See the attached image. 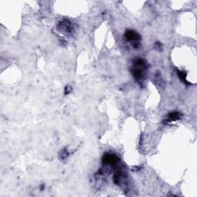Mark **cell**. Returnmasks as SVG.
Segmentation results:
<instances>
[{
    "instance_id": "6da1fadb",
    "label": "cell",
    "mask_w": 197,
    "mask_h": 197,
    "mask_svg": "<svg viewBox=\"0 0 197 197\" xmlns=\"http://www.w3.org/2000/svg\"><path fill=\"white\" fill-rule=\"evenodd\" d=\"M119 159L117 157V155H114V154H110V153H106L103 158V163L105 165L114 166L119 163Z\"/></svg>"
},
{
    "instance_id": "7a4b0ae2",
    "label": "cell",
    "mask_w": 197,
    "mask_h": 197,
    "mask_svg": "<svg viewBox=\"0 0 197 197\" xmlns=\"http://www.w3.org/2000/svg\"><path fill=\"white\" fill-rule=\"evenodd\" d=\"M125 37L128 41L133 42V44L136 43V42H138V41L141 40L140 36L134 30H127L125 33Z\"/></svg>"
},
{
    "instance_id": "3957f363",
    "label": "cell",
    "mask_w": 197,
    "mask_h": 197,
    "mask_svg": "<svg viewBox=\"0 0 197 197\" xmlns=\"http://www.w3.org/2000/svg\"><path fill=\"white\" fill-rule=\"evenodd\" d=\"M182 114L180 113H178V112H173V113H169L167 116V119H166L165 123H171L173 121H176V120H178L179 119L181 118Z\"/></svg>"
},
{
    "instance_id": "277c9868",
    "label": "cell",
    "mask_w": 197,
    "mask_h": 197,
    "mask_svg": "<svg viewBox=\"0 0 197 197\" xmlns=\"http://www.w3.org/2000/svg\"><path fill=\"white\" fill-rule=\"evenodd\" d=\"M59 27L60 28V29L65 30L66 32H70L72 29L71 24L67 20H64V21L61 22L60 24L59 25Z\"/></svg>"
},
{
    "instance_id": "5b68a950",
    "label": "cell",
    "mask_w": 197,
    "mask_h": 197,
    "mask_svg": "<svg viewBox=\"0 0 197 197\" xmlns=\"http://www.w3.org/2000/svg\"><path fill=\"white\" fill-rule=\"evenodd\" d=\"M132 73L136 79H140L142 78V70L141 69L133 68L132 69Z\"/></svg>"
},
{
    "instance_id": "8992f818",
    "label": "cell",
    "mask_w": 197,
    "mask_h": 197,
    "mask_svg": "<svg viewBox=\"0 0 197 197\" xmlns=\"http://www.w3.org/2000/svg\"><path fill=\"white\" fill-rule=\"evenodd\" d=\"M178 76H179V78H180L184 82H186V84H189V82L186 81V73H185L184 72L178 71Z\"/></svg>"
},
{
    "instance_id": "52a82bcc",
    "label": "cell",
    "mask_w": 197,
    "mask_h": 197,
    "mask_svg": "<svg viewBox=\"0 0 197 197\" xmlns=\"http://www.w3.org/2000/svg\"><path fill=\"white\" fill-rule=\"evenodd\" d=\"M69 155V152L68 151L66 150H63V151H62V154H61V158L62 159H66L67 156H68Z\"/></svg>"
},
{
    "instance_id": "ba28073f",
    "label": "cell",
    "mask_w": 197,
    "mask_h": 197,
    "mask_svg": "<svg viewBox=\"0 0 197 197\" xmlns=\"http://www.w3.org/2000/svg\"><path fill=\"white\" fill-rule=\"evenodd\" d=\"M72 91V88L70 86H66V88H65V94H69V92Z\"/></svg>"
}]
</instances>
